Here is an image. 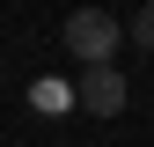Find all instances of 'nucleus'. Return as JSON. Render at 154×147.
<instances>
[{
	"mask_svg": "<svg viewBox=\"0 0 154 147\" xmlns=\"http://www.w3.org/2000/svg\"><path fill=\"white\" fill-rule=\"evenodd\" d=\"M59 37H66V59L81 66V74H95V66H110V59H118V44H125V30L110 22L103 8H73Z\"/></svg>",
	"mask_w": 154,
	"mask_h": 147,
	"instance_id": "nucleus-1",
	"label": "nucleus"
},
{
	"mask_svg": "<svg viewBox=\"0 0 154 147\" xmlns=\"http://www.w3.org/2000/svg\"><path fill=\"white\" fill-rule=\"evenodd\" d=\"M132 44H140V52H154V0L132 15Z\"/></svg>",
	"mask_w": 154,
	"mask_h": 147,
	"instance_id": "nucleus-3",
	"label": "nucleus"
},
{
	"mask_svg": "<svg viewBox=\"0 0 154 147\" xmlns=\"http://www.w3.org/2000/svg\"><path fill=\"white\" fill-rule=\"evenodd\" d=\"M73 96H81V110H95V118H118L132 88H125L118 66H95V74H81V88H73Z\"/></svg>",
	"mask_w": 154,
	"mask_h": 147,
	"instance_id": "nucleus-2",
	"label": "nucleus"
}]
</instances>
